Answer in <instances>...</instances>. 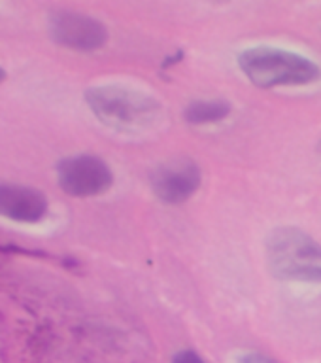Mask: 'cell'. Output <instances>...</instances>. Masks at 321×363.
I'll return each instance as SVG.
<instances>
[{"label": "cell", "instance_id": "obj_1", "mask_svg": "<svg viewBox=\"0 0 321 363\" xmlns=\"http://www.w3.org/2000/svg\"><path fill=\"white\" fill-rule=\"evenodd\" d=\"M238 68L261 89L308 85L321 78V68L305 55L280 48H249L238 55Z\"/></svg>", "mask_w": 321, "mask_h": 363}, {"label": "cell", "instance_id": "obj_2", "mask_svg": "<svg viewBox=\"0 0 321 363\" xmlns=\"http://www.w3.org/2000/svg\"><path fill=\"white\" fill-rule=\"evenodd\" d=\"M272 274L291 282H321V246L299 227H278L266 238Z\"/></svg>", "mask_w": 321, "mask_h": 363}, {"label": "cell", "instance_id": "obj_3", "mask_svg": "<svg viewBox=\"0 0 321 363\" xmlns=\"http://www.w3.org/2000/svg\"><path fill=\"white\" fill-rule=\"evenodd\" d=\"M85 101L102 123L118 130L146 129L161 113L157 99L121 85L91 87L85 93Z\"/></svg>", "mask_w": 321, "mask_h": 363}, {"label": "cell", "instance_id": "obj_4", "mask_svg": "<svg viewBox=\"0 0 321 363\" xmlns=\"http://www.w3.org/2000/svg\"><path fill=\"white\" fill-rule=\"evenodd\" d=\"M57 180L62 191L72 197H96L112 187L113 174L101 157L74 155L59 163Z\"/></svg>", "mask_w": 321, "mask_h": 363}, {"label": "cell", "instance_id": "obj_5", "mask_svg": "<svg viewBox=\"0 0 321 363\" xmlns=\"http://www.w3.org/2000/svg\"><path fill=\"white\" fill-rule=\"evenodd\" d=\"M50 34L57 44L74 51H96L108 42V28L101 21L68 10L51 13Z\"/></svg>", "mask_w": 321, "mask_h": 363}, {"label": "cell", "instance_id": "obj_6", "mask_svg": "<svg viewBox=\"0 0 321 363\" xmlns=\"http://www.w3.org/2000/svg\"><path fill=\"white\" fill-rule=\"evenodd\" d=\"M201 169L191 159H172L157 164L150 176L153 195L164 204H181L201 187Z\"/></svg>", "mask_w": 321, "mask_h": 363}, {"label": "cell", "instance_id": "obj_7", "mask_svg": "<svg viewBox=\"0 0 321 363\" xmlns=\"http://www.w3.org/2000/svg\"><path fill=\"white\" fill-rule=\"evenodd\" d=\"M47 214L42 191L19 184H0V216L19 223H38Z\"/></svg>", "mask_w": 321, "mask_h": 363}, {"label": "cell", "instance_id": "obj_8", "mask_svg": "<svg viewBox=\"0 0 321 363\" xmlns=\"http://www.w3.org/2000/svg\"><path fill=\"white\" fill-rule=\"evenodd\" d=\"M231 113V104L225 101H195L186 108L184 118L189 125L220 123Z\"/></svg>", "mask_w": 321, "mask_h": 363}, {"label": "cell", "instance_id": "obj_9", "mask_svg": "<svg viewBox=\"0 0 321 363\" xmlns=\"http://www.w3.org/2000/svg\"><path fill=\"white\" fill-rule=\"evenodd\" d=\"M237 363H278L274 362L272 357L265 356V354H259V352H246L242 356L238 357Z\"/></svg>", "mask_w": 321, "mask_h": 363}, {"label": "cell", "instance_id": "obj_10", "mask_svg": "<svg viewBox=\"0 0 321 363\" xmlns=\"http://www.w3.org/2000/svg\"><path fill=\"white\" fill-rule=\"evenodd\" d=\"M172 363H206L203 357L198 356L197 352L193 350H181L178 352L172 359Z\"/></svg>", "mask_w": 321, "mask_h": 363}, {"label": "cell", "instance_id": "obj_11", "mask_svg": "<svg viewBox=\"0 0 321 363\" xmlns=\"http://www.w3.org/2000/svg\"><path fill=\"white\" fill-rule=\"evenodd\" d=\"M4 79H6V72L0 68V82H4Z\"/></svg>", "mask_w": 321, "mask_h": 363}, {"label": "cell", "instance_id": "obj_12", "mask_svg": "<svg viewBox=\"0 0 321 363\" xmlns=\"http://www.w3.org/2000/svg\"><path fill=\"white\" fill-rule=\"evenodd\" d=\"M317 155H320V157H321V142H320V144H317Z\"/></svg>", "mask_w": 321, "mask_h": 363}, {"label": "cell", "instance_id": "obj_13", "mask_svg": "<svg viewBox=\"0 0 321 363\" xmlns=\"http://www.w3.org/2000/svg\"><path fill=\"white\" fill-rule=\"evenodd\" d=\"M220 2H225V0H220Z\"/></svg>", "mask_w": 321, "mask_h": 363}]
</instances>
